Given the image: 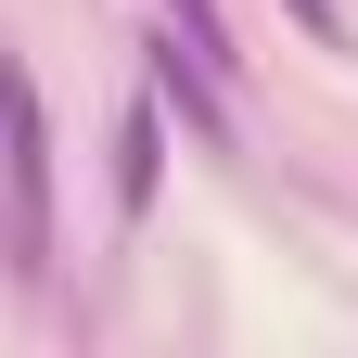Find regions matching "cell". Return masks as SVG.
<instances>
[{
	"label": "cell",
	"instance_id": "1",
	"mask_svg": "<svg viewBox=\"0 0 358 358\" xmlns=\"http://www.w3.org/2000/svg\"><path fill=\"white\" fill-rule=\"evenodd\" d=\"M0 243H13L26 282L52 268V128H38L26 64H0Z\"/></svg>",
	"mask_w": 358,
	"mask_h": 358
},
{
	"label": "cell",
	"instance_id": "2",
	"mask_svg": "<svg viewBox=\"0 0 358 358\" xmlns=\"http://www.w3.org/2000/svg\"><path fill=\"white\" fill-rule=\"evenodd\" d=\"M154 103L179 115V128H192V154H231V77H217L205 52H192V38H154Z\"/></svg>",
	"mask_w": 358,
	"mask_h": 358
},
{
	"label": "cell",
	"instance_id": "3",
	"mask_svg": "<svg viewBox=\"0 0 358 358\" xmlns=\"http://www.w3.org/2000/svg\"><path fill=\"white\" fill-rule=\"evenodd\" d=\"M154 179H166V103H128L115 115V217L128 231L154 217Z\"/></svg>",
	"mask_w": 358,
	"mask_h": 358
},
{
	"label": "cell",
	"instance_id": "4",
	"mask_svg": "<svg viewBox=\"0 0 358 358\" xmlns=\"http://www.w3.org/2000/svg\"><path fill=\"white\" fill-rule=\"evenodd\" d=\"M166 26L192 38V52H205L217 77H243V52H231V13H217V0H166Z\"/></svg>",
	"mask_w": 358,
	"mask_h": 358
},
{
	"label": "cell",
	"instance_id": "5",
	"mask_svg": "<svg viewBox=\"0 0 358 358\" xmlns=\"http://www.w3.org/2000/svg\"><path fill=\"white\" fill-rule=\"evenodd\" d=\"M294 13V38H320V52H345V0H282Z\"/></svg>",
	"mask_w": 358,
	"mask_h": 358
}]
</instances>
